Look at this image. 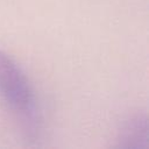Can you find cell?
Masks as SVG:
<instances>
[{
    "instance_id": "obj_1",
    "label": "cell",
    "mask_w": 149,
    "mask_h": 149,
    "mask_svg": "<svg viewBox=\"0 0 149 149\" xmlns=\"http://www.w3.org/2000/svg\"><path fill=\"white\" fill-rule=\"evenodd\" d=\"M0 94L17 114L28 115L34 109V94L26 74L14 59L1 50Z\"/></svg>"
}]
</instances>
